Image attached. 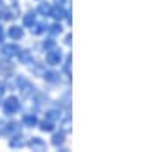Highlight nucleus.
<instances>
[{
    "label": "nucleus",
    "mask_w": 154,
    "mask_h": 152,
    "mask_svg": "<svg viewBox=\"0 0 154 152\" xmlns=\"http://www.w3.org/2000/svg\"><path fill=\"white\" fill-rule=\"evenodd\" d=\"M19 108H20L19 98L14 97V95L9 97V98H6V100L3 101V111H5V114H14V112L19 111Z\"/></svg>",
    "instance_id": "1"
},
{
    "label": "nucleus",
    "mask_w": 154,
    "mask_h": 152,
    "mask_svg": "<svg viewBox=\"0 0 154 152\" xmlns=\"http://www.w3.org/2000/svg\"><path fill=\"white\" fill-rule=\"evenodd\" d=\"M46 60L49 65H59L60 60H62V54L60 51H49L48 55H46Z\"/></svg>",
    "instance_id": "2"
},
{
    "label": "nucleus",
    "mask_w": 154,
    "mask_h": 152,
    "mask_svg": "<svg viewBox=\"0 0 154 152\" xmlns=\"http://www.w3.org/2000/svg\"><path fill=\"white\" fill-rule=\"evenodd\" d=\"M29 148H31L32 151H45L46 145H45V142L42 140V138H38V137H34L32 140L29 142Z\"/></svg>",
    "instance_id": "3"
},
{
    "label": "nucleus",
    "mask_w": 154,
    "mask_h": 152,
    "mask_svg": "<svg viewBox=\"0 0 154 152\" xmlns=\"http://www.w3.org/2000/svg\"><path fill=\"white\" fill-rule=\"evenodd\" d=\"M8 35L11 37L12 40H19V39H22V37H23V29L20 26H11L8 29Z\"/></svg>",
    "instance_id": "4"
},
{
    "label": "nucleus",
    "mask_w": 154,
    "mask_h": 152,
    "mask_svg": "<svg viewBox=\"0 0 154 152\" xmlns=\"http://www.w3.org/2000/svg\"><path fill=\"white\" fill-rule=\"evenodd\" d=\"M19 51H20V49H19L17 45H6V46L2 49V52H3L5 57H12V55H16Z\"/></svg>",
    "instance_id": "5"
},
{
    "label": "nucleus",
    "mask_w": 154,
    "mask_h": 152,
    "mask_svg": "<svg viewBox=\"0 0 154 152\" xmlns=\"http://www.w3.org/2000/svg\"><path fill=\"white\" fill-rule=\"evenodd\" d=\"M49 14L53 16L56 20H60V19L65 17V11H63L62 8H59V6H57V8H54V9H51V11H49Z\"/></svg>",
    "instance_id": "6"
},
{
    "label": "nucleus",
    "mask_w": 154,
    "mask_h": 152,
    "mask_svg": "<svg viewBox=\"0 0 154 152\" xmlns=\"http://www.w3.org/2000/svg\"><path fill=\"white\" fill-rule=\"evenodd\" d=\"M34 22H35V16L32 14V12H28L26 16H23V25H25V26H28V28L32 26Z\"/></svg>",
    "instance_id": "7"
},
{
    "label": "nucleus",
    "mask_w": 154,
    "mask_h": 152,
    "mask_svg": "<svg viewBox=\"0 0 154 152\" xmlns=\"http://www.w3.org/2000/svg\"><path fill=\"white\" fill-rule=\"evenodd\" d=\"M23 123H25V126H29V128H32L34 124H37V118H35L34 114H31V115H25V117H23Z\"/></svg>",
    "instance_id": "8"
},
{
    "label": "nucleus",
    "mask_w": 154,
    "mask_h": 152,
    "mask_svg": "<svg viewBox=\"0 0 154 152\" xmlns=\"http://www.w3.org/2000/svg\"><path fill=\"white\" fill-rule=\"evenodd\" d=\"M9 146L11 148H22L23 146V137H14L9 142Z\"/></svg>",
    "instance_id": "9"
},
{
    "label": "nucleus",
    "mask_w": 154,
    "mask_h": 152,
    "mask_svg": "<svg viewBox=\"0 0 154 152\" xmlns=\"http://www.w3.org/2000/svg\"><path fill=\"white\" fill-rule=\"evenodd\" d=\"M19 58H20V61H23V63H28L29 60H31V54L28 52V51H19Z\"/></svg>",
    "instance_id": "10"
},
{
    "label": "nucleus",
    "mask_w": 154,
    "mask_h": 152,
    "mask_svg": "<svg viewBox=\"0 0 154 152\" xmlns=\"http://www.w3.org/2000/svg\"><path fill=\"white\" fill-rule=\"evenodd\" d=\"M40 14H43V16H46V14H49V11H51V8H49V5H46V3H42L40 6H38V9H37Z\"/></svg>",
    "instance_id": "11"
},
{
    "label": "nucleus",
    "mask_w": 154,
    "mask_h": 152,
    "mask_svg": "<svg viewBox=\"0 0 154 152\" xmlns=\"http://www.w3.org/2000/svg\"><path fill=\"white\" fill-rule=\"evenodd\" d=\"M53 128H54V126H53V123H51L49 120H48V121H43V123H42V126H40V129H42V131H45V132L53 131Z\"/></svg>",
    "instance_id": "12"
},
{
    "label": "nucleus",
    "mask_w": 154,
    "mask_h": 152,
    "mask_svg": "<svg viewBox=\"0 0 154 152\" xmlns=\"http://www.w3.org/2000/svg\"><path fill=\"white\" fill-rule=\"evenodd\" d=\"M63 143V135L62 134H56L54 137H53V145L54 146H59V145H62Z\"/></svg>",
    "instance_id": "13"
},
{
    "label": "nucleus",
    "mask_w": 154,
    "mask_h": 152,
    "mask_svg": "<svg viewBox=\"0 0 154 152\" xmlns=\"http://www.w3.org/2000/svg\"><path fill=\"white\" fill-rule=\"evenodd\" d=\"M45 31V25H32V34H42Z\"/></svg>",
    "instance_id": "14"
},
{
    "label": "nucleus",
    "mask_w": 154,
    "mask_h": 152,
    "mask_svg": "<svg viewBox=\"0 0 154 152\" xmlns=\"http://www.w3.org/2000/svg\"><path fill=\"white\" fill-rule=\"evenodd\" d=\"M49 32H51V34H60V32H62V26L56 23V25H53V26H51Z\"/></svg>",
    "instance_id": "15"
},
{
    "label": "nucleus",
    "mask_w": 154,
    "mask_h": 152,
    "mask_svg": "<svg viewBox=\"0 0 154 152\" xmlns=\"http://www.w3.org/2000/svg\"><path fill=\"white\" fill-rule=\"evenodd\" d=\"M56 77H57V75H56L54 72H46V74H45V79H46L48 82H56V80H57Z\"/></svg>",
    "instance_id": "16"
},
{
    "label": "nucleus",
    "mask_w": 154,
    "mask_h": 152,
    "mask_svg": "<svg viewBox=\"0 0 154 152\" xmlns=\"http://www.w3.org/2000/svg\"><path fill=\"white\" fill-rule=\"evenodd\" d=\"M56 118H59V114H57L56 111L48 112V120H49V121H53V120H56Z\"/></svg>",
    "instance_id": "17"
},
{
    "label": "nucleus",
    "mask_w": 154,
    "mask_h": 152,
    "mask_svg": "<svg viewBox=\"0 0 154 152\" xmlns=\"http://www.w3.org/2000/svg\"><path fill=\"white\" fill-rule=\"evenodd\" d=\"M3 94H5V83L0 82V97H2Z\"/></svg>",
    "instance_id": "18"
},
{
    "label": "nucleus",
    "mask_w": 154,
    "mask_h": 152,
    "mask_svg": "<svg viewBox=\"0 0 154 152\" xmlns=\"http://www.w3.org/2000/svg\"><path fill=\"white\" fill-rule=\"evenodd\" d=\"M53 46H54V42H48V43L45 42V48H46V49H49V48H53Z\"/></svg>",
    "instance_id": "19"
},
{
    "label": "nucleus",
    "mask_w": 154,
    "mask_h": 152,
    "mask_svg": "<svg viewBox=\"0 0 154 152\" xmlns=\"http://www.w3.org/2000/svg\"><path fill=\"white\" fill-rule=\"evenodd\" d=\"M54 3H57V6H62L65 3V0H54Z\"/></svg>",
    "instance_id": "20"
},
{
    "label": "nucleus",
    "mask_w": 154,
    "mask_h": 152,
    "mask_svg": "<svg viewBox=\"0 0 154 152\" xmlns=\"http://www.w3.org/2000/svg\"><path fill=\"white\" fill-rule=\"evenodd\" d=\"M2 37H3V31H2V26H0V40H2Z\"/></svg>",
    "instance_id": "21"
}]
</instances>
